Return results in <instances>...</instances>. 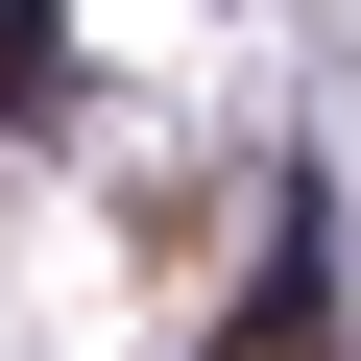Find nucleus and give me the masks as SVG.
<instances>
[{
  "label": "nucleus",
  "mask_w": 361,
  "mask_h": 361,
  "mask_svg": "<svg viewBox=\"0 0 361 361\" xmlns=\"http://www.w3.org/2000/svg\"><path fill=\"white\" fill-rule=\"evenodd\" d=\"M0 97H49V25H25V0H0Z\"/></svg>",
  "instance_id": "1"
}]
</instances>
